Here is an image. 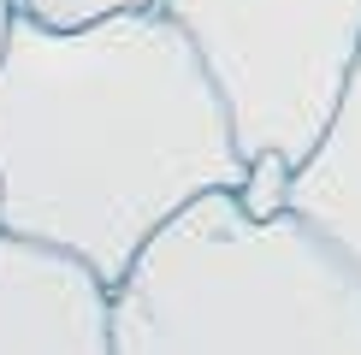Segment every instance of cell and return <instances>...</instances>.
<instances>
[{
  "label": "cell",
  "mask_w": 361,
  "mask_h": 355,
  "mask_svg": "<svg viewBox=\"0 0 361 355\" xmlns=\"http://www.w3.org/2000/svg\"><path fill=\"white\" fill-rule=\"evenodd\" d=\"M296 213L361 273V66L343 89L332 130L296 166Z\"/></svg>",
  "instance_id": "obj_5"
},
{
  "label": "cell",
  "mask_w": 361,
  "mask_h": 355,
  "mask_svg": "<svg viewBox=\"0 0 361 355\" xmlns=\"http://www.w3.org/2000/svg\"><path fill=\"white\" fill-rule=\"evenodd\" d=\"M0 355H118L113 290L66 249L0 231Z\"/></svg>",
  "instance_id": "obj_4"
},
{
  "label": "cell",
  "mask_w": 361,
  "mask_h": 355,
  "mask_svg": "<svg viewBox=\"0 0 361 355\" xmlns=\"http://www.w3.org/2000/svg\"><path fill=\"white\" fill-rule=\"evenodd\" d=\"M30 18L42 24H89L107 18V12H130V6H160V0H18Z\"/></svg>",
  "instance_id": "obj_7"
},
{
  "label": "cell",
  "mask_w": 361,
  "mask_h": 355,
  "mask_svg": "<svg viewBox=\"0 0 361 355\" xmlns=\"http://www.w3.org/2000/svg\"><path fill=\"white\" fill-rule=\"evenodd\" d=\"M207 59L166 6L89 24L18 12L0 54V231L78 255L101 285L214 189H243Z\"/></svg>",
  "instance_id": "obj_1"
},
{
  "label": "cell",
  "mask_w": 361,
  "mask_h": 355,
  "mask_svg": "<svg viewBox=\"0 0 361 355\" xmlns=\"http://www.w3.org/2000/svg\"><path fill=\"white\" fill-rule=\"evenodd\" d=\"M243 207L255 219H279L296 207V160L290 154H255L249 172H243Z\"/></svg>",
  "instance_id": "obj_6"
},
{
  "label": "cell",
  "mask_w": 361,
  "mask_h": 355,
  "mask_svg": "<svg viewBox=\"0 0 361 355\" xmlns=\"http://www.w3.org/2000/svg\"><path fill=\"white\" fill-rule=\"evenodd\" d=\"M207 59L243 154L320 148L361 66V0H160Z\"/></svg>",
  "instance_id": "obj_3"
},
{
  "label": "cell",
  "mask_w": 361,
  "mask_h": 355,
  "mask_svg": "<svg viewBox=\"0 0 361 355\" xmlns=\"http://www.w3.org/2000/svg\"><path fill=\"white\" fill-rule=\"evenodd\" d=\"M18 0H0V54H6V36H12V24H18Z\"/></svg>",
  "instance_id": "obj_8"
},
{
  "label": "cell",
  "mask_w": 361,
  "mask_h": 355,
  "mask_svg": "<svg viewBox=\"0 0 361 355\" xmlns=\"http://www.w3.org/2000/svg\"><path fill=\"white\" fill-rule=\"evenodd\" d=\"M118 355H361V273L302 213L190 201L113 285Z\"/></svg>",
  "instance_id": "obj_2"
}]
</instances>
